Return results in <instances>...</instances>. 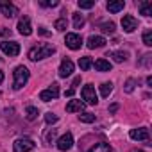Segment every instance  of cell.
<instances>
[{
	"label": "cell",
	"instance_id": "cell-7",
	"mask_svg": "<svg viewBox=\"0 0 152 152\" xmlns=\"http://www.w3.org/2000/svg\"><path fill=\"white\" fill-rule=\"evenodd\" d=\"M59 97V84H52L50 88H47V90H43L41 93H39V99L43 100V102H50V100H54V99H57Z\"/></svg>",
	"mask_w": 152,
	"mask_h": 152
},
{
	"label": "cell",
	"instance_id": "cell-37",
	"mask_svg": "<svg viewBox=\"0 0 152 152\" xmlns=\"http://www.w3.org/2000/svg\"><path fill=\"white\" fill-rule=\"evenodd\" d=\"M81 83V77H75L73 79V84H72V90H75V88H77V84Z\"/></svg>",
	"mask_w": 152,
	"mask_h": 152
},
{
	"label": "cell",
	"instance_id": "cell-29",
	"mask_svg": "<svg viewBox=\"0 0 152 152\" xmlns=\"http://www.w3.org/2000/svg\"><path fill=\"white\" fill-rule=\"evenodd\" d=\"M143 43H145L147 47H152V31H150V29H147V31L143 32Z\"/></svg>",
	"mask_w": 152,
	"mask_h": 152
},
{
	"label": "cell",
	"instance_id": "cell-33",
	"mask_svg": "<svg viewBox=\"0 0 152 152\" xmlns=\"http://www.w3.org/2000/svg\"><path fill=\"white\" fill-rule=\"evenodd\" d=\"M57 120H59V116L54 115V113H47V115H45V122H47V124H56Z\"/></svg>",
	"mask_w": 152,
	"mask_h": 152
},
{
	"label": "cell",
	"instance_id": "cell-41",
	"mask_svg": "<svg viewBox=\"0 0 152 152\" xmlns=\"http://www.w3.org/2000/svg\"><path fill=\"white\" fill-rule=\"evenodd\" d=\"M4 83V73H2V70H0V84Z\"/></svg>",
	"mask_w": 152,
	"mask_h": 152
},
{
	"label": "cell",
	"instance_id": "cell-30",
	"mask_svg": "<svg viewBox=\"0 0 152 152\" xmlns=\"http://www.w3.org/2000/svg\"><path fill=\"white\" fill-rule=\"evenodd\" d=\"M56 134H57V131H56V129H48V131L45 132V136H43V140H45L47 143H52V140L56 138Z\"/></svg>",
	"mask_w": 152,
	"mask_h": 152
},
{
	"label": "cell",
	"instance_id": "cell-40",
	"mask_svg": "<svg viewBox=\"0 0 152 152\" xmlns=\"http://www.w3.org/2000/svg\"><path fill=\"white\" fill-rule=\"evenodd\" d=\"M147 84H148V86H152V77H150V75L147 77Z\"/></svg>",
	"mask_w": 152,
	"mask_h": 152
},
{
	"label": "cell",
	"instance_id": "cell-4",
	"mask_svg": "<svg viewBox=\"0 0 152 152\" xmlns=\"http://www.w3.org/2000/svg\"><path fill=\"white\" fill-rule=\"evenodd\" d=\"M81 95H83V100H84V104L97 106V102H99V97H97V91H95V86H93V84H86V86L83 88Z\"/></svg>",
	"mask_w": 152,
	"mask_h": 152
},
{
	"label": "cell",
	"instance_id": "cell-10",
	"mask_svg": "<svg viewBox=\"0 0 152 152\" xmlns=\"http://www.w3.org/2000/svg\"><path fill=\"white\" fill-rule=\"evenodd\" d=\"M122 27H124L125 32H134V31L138 29V20H136L132 15H125V16L122 18Z\"/></svg>",
	"mask_w": 152,
	"mask_h": 152
},
{
	"label": "cell",
	"instance_id": "cell-13",
	"mask_svg": "<svg viewBox=\"0 0 152 152\" xmlns=\"http://www.w3.org/2000/svg\"><path fill=\"white\" fill-rule=\"evenodd\" d=\"M73 72V63L70 59H63L59 64V77H68Z\"/></svg>",
	"mask_w": 152,
	"mask_h": 152
},
{
	"label": "cell",
	"instance_id": "cell-26",
	"mask_svg": "<svg viewBox=\"0 0 152 152\" xmlns=\"http://www.w3.org/2000/svg\"><path fill=\"white\" fill-rule=\"evenodd\" d=\"M79 120L84 122V124H93L95 122V115L93 113H81L79 115Z\"/></svg>",
	"mask_w": 152,
	"mask_h": 152
},
{
	"label": "cell",
	"instance_id": "cell-22",
	"mask_svg": "<svg viewBox=\"0 0 152 152\" xmlns=\"http://www.w3.org/2000/svg\"><path fill=\"white\" fill-rule=\"evenodd\" d=\"M73 27L75 29H83L84 27V16L81 13H73Z\"/></svg>",
	"mask_w": 152,
	"mask_h": 152
},
{
	"label": "cell",
	"instance_id": "cell-21",
	"mask_svg": "<svg viewBox=\"0 0 152 152\" xmlns=\"http://www.w3.org/2000/svg\"><path fill=\"white\" fill-rule=\"evenodd\" d=\"M111 91H113V84H111V83H102V84H100V95H102L104 99H107V97L111 95Z\"/></svg>",
	"mask_w": 152,
	"mask_h": 152
},
{
	"label": "cell",
	"instance_id": "cell-5",
	"mask_svg": "<svg viewBox=\"0 0 152 152\" xmlns=\"http://www.w3.org/2000/svg\"><path fill=\"white\" fill-rule=\"evenodd\" d=\"M0 50L9 57H16L20 54V45L16 41H2L0 43Z\"/></svg>",
	"mask_w": 152,
	"mask_h": 152
},
{
	"label": "cell",
	"instance_id": "cell-23",
	"mask_svg": "<svg viewBox=\"0 0 152 152\" xmlns=\"http://www.w3.org/2000/svg\"><path fill=\"white\" fill-rule=\"evenodd\" d=\"M140 13L143 16H150L152 15V4L150 2H141L140 4Z\"/></svg>",
	"mask_w": 152,
	"mask_h": 152
},
{
	"label": "cell",
	"instance_id": "cell-19",
	"mask_svg": "<svg viewBox=\"0 0 152 152\" xmlns=\"http://www.w3.org/2000/svg\"><path fill=\"white\" fill-rule=\"evenodd\" d=\"M107 57H113L115 63H124V61L127 59V54H125L124 50H116V52H109Z\"/></svg>",
	"mask_w": 152,
	"mask_h": 152
},
{
	"label": "cell",
	"instance_id": "cell-39",
	"mask_svg": "<svg viewBox=\"0 0 152 152\" xmlns=\"http://www.w3.org/2000/svg\"><path fill=\"white\" fill-rule=\"evenodd\" d=\"M73 91H75V90H72V88H70V90L66 91V97H72V95H73Z\"/></svg>",
	"mask_w": 152,
	"mask_h": 152
},
{
	"label": "cell",
	"instance_id": "cell-27",
	"mask_svg": "<svg viewBox=\"0 0 152 152\" xmlns=\"http://www.w3.org/2000/svg\"><path fill=\"white\" fill-rule=\"evenodd\" d=\"M77 6H79V9H91L95 6V2L93 0H79Z\"/></svg>",
	"mask_w": 152,
	"mask_h": 152
},
{
	"label": "cell",
	"instance_id": "cell-31",
	"mask_svg": "<svg viewBox=\"0 0 152 152\" xmlns=\"http://www.w3.org/2000/svg\"><path fill=\"white\" fill-rule=\"evenodd\" d=\"M39 6H41V7H57L59 2H57V0H41Z\"/></svg>",
	"mask_w": 152,
	"mask_h": 152
},
{
	"label": "cell",
	"instance_id": "cell-36",
	"mask_svg": "<svg viewBox=\"0 0 152 152\" xmlns=\"http://www.w3.org/2000/svg\"><path fill=\"white\" fill-rule=\"evenodd\" d=\"M38 32H39L41 36H50V31H47L45 27H39V29H38Z\"/></svg>",
	"mask_w": 152,
	"mask_h": 152
},
{
	"label": "cell",
	"instance_id": "cell-42",
	"mask_svg": "<svg viewBox=\"0 0 152 152\" xmlns=\"http://www.w3.org/2000/svg\"><path fill=\"white\" fill-rule=\"evenodd\" d=\"M132 152H143V150H132Z\"/></svg>",
	"mask_w": 152,
	"mask_h": 152
},
{
	"label": "cell",
	"instance_id": "cell-24",
	"mask_svg": "<svg viewBox=\"0 0 152 152\" xmlns=\"http://www.w3.org/2000/svg\"><path fill=\"white\" fill-rule=\"evenodd\" d=\"M79 66H81V70H84V72H86V70H90V68L93 66L91 57H88V56H86V57H81V59H79Z\"/></svg>",
	"mask_w": 152,
	"mask_h": 152
},
{
	"label": "cell",
	"instance_id": "cell-15",
	"mask_svg": "<svg viewBox=\"0 0 152 152\" xmlns=\"http://www.w3.org/2000/svg\"><path fill=\"white\" fill-rule=\"evenodd\" d=\"M106 45V38L102 36H90L88 38V47L90 48H102Z\"/></svg>",
	"mask_w": 152,
	"mask_h": 152
},
{
	"label": "cell",
	"instance_id": "cell-11",
	"mask_svg": "<svg viewBox=\"0 0 152 152\" xmlns=\"http://www.w3.org/2000/svg\"><path fill=\"white\" fill-rule=\"evenodd\" d=\"M18 32L22 36H31L32 34V25H31V18L29 16H23L18 20Z\"/></svg>",
	"mask_w": 152,
	"mask_h": 152
},
{
	"label": "cell",
	"instance_id": "cell-35",
	"mask_svg": "<svg viewBox=\"0 0 152 152\" xmlns=\"http://www.w3.org/2000/svg\"><path fill=\"white\" fill-rule=\"evenodd\" d=\"M0 36H11V29H7V27H0Z\"/></svg>",
	"mask_w": 152,
	"mask_h": 152
},
{
	"label": "cell",
	"instance_id": "cell-12",
	"mask_svg": "<svg viewBox=\"0 0 152 152\" xmlns=\"http://www.w3.org/2000/svg\"><path fill=\"white\" fill-rule=\"evenodd\" d=\"M0 11H2V15L6 18H15L18 15V7L15 4H11V2H2L0 4Z\"/></svg>",
	"mask_w": 152,
	"mask_h": 152
},
{
	"label": "cell",
	"instance_id": "cell-2",
	"mask_svg": "<svg viewBox=\"0 0 152 152\" xmlns=\"http://www.w3.org/2000/svg\"><path fill=\"white\" fill-rule=\"evenodd\" d=\"M29 77H31V73L29 70L22 64V66H16L15 68V79H13V88L15 90H22L27 83H29Z\"/></svg>",
	"mask_w": 152,
	"mask_h": 152
},
{
	"label": "cell",
	"instance_id": "cell-18",
	"mask_svg": "<svg viewBox=\"0 0 152 152\" xmlns=\"http://www.w3.org/2000/svg\"><path fill=\"white\" fill-rule=\"evenodd\" d=\"M93 66L99 70V72H111V63L106 61V59H97L93 63Z\"/></svg>",
	"mask_w": 152,
	"mask_h": 152
},
{
	"label": "cell",
	"instance_id": "cell-3",
	"mask_svg": "<svg viewBox=\"0 0 152 152\" xmlns=\"http://www.w3.org/2000/svg\"><path fill=\"white\" fill-rule=\"evenodd\" d=\"M34 147H36V143L31 138H18L13 143L15 152H31V150H34Z\"/></svg>",
	"mask_w": 152,
	"mask_h": 152
},
{
	"label": "cell",
	"instance_id": "cell-32",
	"mask_svg": "<svg viewBox=\"0 0 152 152\" xmlns=\"http://www.w3.org/2000/svg\"><path fill=\"white\" fill-rule=\"evenodd\" d=\"M134 86H136V81H134V79H127V83H125V91H127V93H132V91H134Z\"/></svg>",
	"mask_w": 152,
	"mask_h": 152
},
{
	"label": "cell",
	"instance_id": "cell-28",
	"mask_svg": "<svg viewBox=\"0 0 152 152\" xmlns=\"http://www.w3.org/2000/svg\"><path fill=\"white\" fill-rule=\"evenodd\" d=\"M100 29H102V32H106V34H113V32H115V23H113V22L102 23V25H100Z\"/></svg>",
	"mask_w": 152,
	"mask_h": 152
},
{
	"label": "cell",
	"instance_id": "cell-25",
	"mask_svg": "<svg viewBox=\"0 0 152 152\" xmlns=\"http://www.w3.org/2000/svg\"><path fill=\"white\" fill-rule=\"evenodd\" d=\"M66 27H68L66 18H59V20H56V23H54V29H56V31H59V32H64V31H66Z\"/></svg>",
	"mask_w": 152,
	"mask_h": 152
},
{
	"label": "cell",
	"instance_id": "cell-6",
	"mask_svg": "<svg viewBox=\"0 0 152 152\" xmlns=\"http://www.w3.org/2000/svg\"><path fill=\"white\" fill-rule=\"evenodd\" d=\"M64 43L70 50H79L83 47V38L81 34H75V32H68L66 38H64Z\"/></svg>",
	"mask_w": 152,
	"mask_h": 152
},
{
	"label": "cell",
	"instance_id": "cell-14",
	"mask_svg": "<svg viewBox=\"0 0 152 152\" xmlns=\"http://www.w3.org/2000/svg\"><path fill=\"white\" fill-rule=\"evenodd\" d=\"M84 102L83 100H70L68 104H66V111L68 113H81L83 109H84Z\"/></svg>",
	"mask_w": 152,
	"mask_h": 152
},
{
	"label": "cell",
	"instance_id": "cell-17",
	"mask_svg": "<svg viewBox=\"0 0 152 152\" xmlns=\"http://www.w3.org/2000/svg\"><path fill=\"white\" fill-rule=\"evenodd\" d=\"M106 7H107L109 13H120V11H124L125 2H124V0H115V2H107Z\"/></svg>",
	"mask_w": 152,
	"mask_h": 152
},
{
	"label": "cell",
	"instance_id": "cell-38",
	"mask_svg": "<svg viewBox=\"0 0 152 152\" xmlns=\"http://www.w3.org/2000/svg\"><path fill=\"white\" fill-rule=\"evenodd\" d=\"M116 109H118V104H113V106H111V107H109V113H115V111H116Z\"/></svg>",
	"mask_w": 152,
	"mask_h": 152
},
{
	"label": "cell",
	"instance_id": "cell-34",
	"mask_svg": "<svg viewBox=\"0 0 152 152\" xmlns=\"http://www.w3.org/2000/svg\"><path fill=\"white\" fill-rule=\"evenodd\" d=\"M150 57H152L150 54H145V56H143V59L140 61V64H141V66H147V68H148V66H150V64H148V61H150Z\"/></svg>",
	"mask_w": 152,
	"mask_h": 152
},
{
	"label": "cell",
	"instance_id": "cell-1",
	"mask_svg": "<svg viewBox=\"0 0 152 152\" xmlns=\"http://www.w3.org/2000/svg\"><path fill=\"white\" fill-rule=\"evenodd\" d=\"M54 52H56V48H54L52 45H48V43H41V45L32 47V48L29 50V59H31V61H41V59L50 57Z\"/></svg>",
	"mask_w": 152,
	"mask_h": 152
},
{
	"label": "cell",
	"instance_id": "cell-8",
	"mask_svg": "<svg viewBox=\"0 0 152 152\" xmlns=\"http://www.w3.org/2000/svg\"><path fill=\"white\" fill-rule=\"evenodd\" d=\"M129 136H131V140H134V141H148V140H150V134H148V129H147V127L131 129Z\"/></svg>",
	"mask_w": 152,
	"mask_h": 152
},
{
	"label": "cell",
	"instance_id": "cell-9",
	"mask_svg": "<svg viewBox=\"0 0 152 152\" xmlns=\"http://www.w3.org/2000/svg\"><path fill=\"white\" fill-rule=\"evenodd\" d=\"M73 147V136H72V132H64L59 140H57V148L61 150V152H66V150H70Z\"/></svg>",
	"mask_w": 152,
	"mask_h": 152
},
{
	"label": "cell",
	"instance_id": "cell-16",
	"mask_svg": "<svg viewBox=\"0 0 152 152\" xmlns=\"http://www.w3.org/2000/svg\"><path fill=\"white\" fill-rule=\"evenodd\" d=\"M86 152H113V148H111V145L109 143H106V141H99V143H95L90 150H86Z\"/></svg>",
	"mask_w": 152,
	"mask_h": 152
},
{
	"label": "cell",
	"instance_id": "cell-20",
	"mask_svg": "<svg viewBox=\"0 0 152 152\" xmlns=\"http://www.w3.org/2000/svg\"><path fill=\"white\" fill-rule=\"evenodd\" d=\"M38 115H39V111H38V107H34V106H29V107L25 109V118H27L29 122L36 120V118H38Z\"/></svg>",
	"mask_w": 152,
	"mask_h": 152
}]
</instances>
